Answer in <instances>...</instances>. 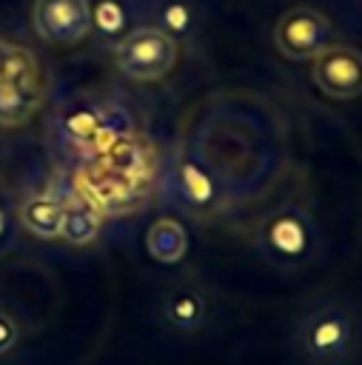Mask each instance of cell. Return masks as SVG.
<instances>
[{"mask_svg":"<svg viewBox=\"0 0 362 365\" xmlns=\"http://www.w3.org/2000/svg\"><path fill=\"white\" fill-rule=\"evenodd\" d=\"M177 40L157 26H140L125 31L114 46L117 68L137 83H154L171 74L177 66Z\"/></svg>","mask_w":362,"mask_h":365,"instance_id":"1","label":"cell"},{"mask_svg":"<svg viewBox=\"0 0 362 365\" xmlns=\"http://www.w3.org/2000/svg\"><path fill=\"white\" fill-rule=\"evenodd\" d=\"M43 106L40 63L29 48H17V57L6 77H0V125L17 128L29 123Z\"/></svg>","mask_w":362,"mask_h":365,"instance_id":"2","label":"cell"},{"mask_svg":"<svg viewBox=\"0 0 362 365\" xmlns=\"http://www.w3.org/2000/svg\"><path fill=\"white\" fill-rule=\"evenodd\" d=\"M274 46L288 60H314L319 51L333 46V26L322 11L294 6L274 26Z\"/></svg>","mask_w":362,"mask_h":365,"instance_id":"3","label":"cell"},{"mask_svg":"<svg viewBox=\"0 0 362 365\" xmlns=\"http://www.w3.org/2000/svg\"><path fill=\"white\" fill-rule=\"evenodd\" d=\"M63 131L83 151L105 154L114 143L128 137V114L117 106H108V103H103V106H86L83 103V106L66 111Z\"/></svg>","mask_w":362,"mask_h":365,"instance_id":"4","label":"cell"},{"mask_svg":"<svg viewBox=\"0 0 362 365\" xmlns=\"http://www.w3.org/2000/svg\"><path fill=\"white\" fill-rule=\"evenodd\" d=\"M34 34L48 46H77L91 34L88 0H34L31 6Z\"/></svg>","mask_w":362,"mask_h":365,"instance_id":"5","label":"cell"},{"mask_svg":"<svg viewBox=\"0 0 362 365\" xmlns=\"http://www.w3.org/2000/svg\"><path fill=\"white\" fill-rule=\"evenodd\" d=\"M314 86L331 100H353L362 94V51L353 46H328L314 57Z\"/></svg>","mask_w":362,"mask_h":365,"instance_id":"6","label":"cell"},{"mask_svg":"<svg viewBox=\"0 0 362 365\" xmlns=\"http://www.w3.org/2000/svg\"><path fill=\"white\" fill-rule=\"evenodd\" d=\"M351 322L339 308H319L305 317L299 328L302 351L314 359H339L351 345Z\"/></svg>","mask_w":362,"mask_h":365,"instance_id":"7","label":"cell"},{"mask_svg":"<svg viewBox=\"0 0 362 365\" xmlns=\"http://www.w3.org/2000/svg\"><path fill=\"white\" fill-rule=\"evenodd\" d=\"M262 248L271 259L276 262H294V259H302L311 248V228H308V220L294 211V208H285V211H276L274 217H268L262 222Z\"/></svg>","mask_w":362,"mask_h":365,"instance_id":"8","label":"cell"},{"mask_svg":"<svg viewBox=\"0 0 362 365\" xmlns=\"http://www.w3.org/2000/svg\"><path fill=\"white\" fill-rule=\"evenodd\" d=\"M20 225L40 237V240H54L60 237L63 228V200L51 197V194H37L29 197L20 208Z\"/></svg>","mask_w":362,"mask_h":365,"instance_id":"9","label":"cell"},{"mask_svg":"<svg viewBox=\"0 0 362 365\" xmlns=\"http://www.w3.org/2000/svg\"><path fill=\"white\" fill-rule=\"evenodd\" d=\"M100 211L88 200H63V228L60 237L71 245H88L100 237Z\"/></svg>","mask_w":362,"mask_h":365,"instance_id":"10","label":"cell"},{"mask_svg":"<svg viewBox=\"0 0 362 365\" xmlns=\"http://www.w3.org/2000/svg\"><path fill=\"white\" fill-rule=\"evenodd\" d=\"M145 248H148V254H151L157 262L171 265V262H180V259L185 257V251H188V234H185V228H182L177 220L162 217V220H157V222L148 228V234H145Z\"/></svg>","mask_w":362,"mask_h":365,"instance_id":"11","label":"cell"},{"mask_svg":"<svg viewBox=\"0 0 362 365\" xmlns=\"http://www.w3.org/2000/svg\"><path fill=\"white\" fill-rule=\"evenodd\" d=\"M177 185H180L182 197L191 205H197V208H208L217 200V182H214V177L200 163H194V160H182L180 163V168H177Z\"/></svg>","mask_w":362,"mask_h":365,"instance_id":"12","label":"cell"},{"mask_svg":"<svg viewBox=\"0 0 362 365\" xmlns=\"http://www.w3.org/2000/svg\"><path fill=\"white\" fill-rule=\"evenodd\" d=\"M165 319L180 331H194L205 319V299L194 288H177L165 299Z\"/></svg>","mask_w":362,"mask_h":365,"instance_id":"13","label":"cell"},{"mask_svg":"<svg viewBox=\"0 0 362 365\" xmlns=\"http://www.w3.org/2000/svg\"><path fill=\"white\" fill-rule=\"evenodd\" d=\"M91 23L103 34H120L123 26H125V14H123L117 0H103L97 9H91Z\"/></svg>","mask_w":362,"mask_h":365,"instance_id":"14","label":"cell"},{"mask_svg":"<svg viewBox=\"0 0 362 365\" xmlns=\"http://www.w3.org/2000/svg\"><path fill=\"white\" fill-rule=\"evenodd\" d=\"M14 345H17V322L6 311H0V356L9 354Z\"/></svg>","mask_w":362,"mask_h":365,"instance_id":"15","label":"cell"},{"mask_svg":"<svg viewBox=\"0 0 362 365\" xmlns=\"http://www.w3.org/2000/svg\"><path fill=\"white\" fill-rule=\"evenodd\" d=\"M165 20H168V34L174 37L177 31H182L185 26H188V11L182 9V6H168V14H165Z\"/></svg>","mask_w":362,"mask_h":365,"instance_id":"16","label":"cell"},{"mask_svg":"<svg viewBox=\"0 0 362 365\" xmlns=\"http://www.w3.org/2000/svg\"><path fill=\"white\" fill-rule=\"evenodd\" d=\"M17 48H20V46H14V43H9V40H0V77H6V71L11 68V63H14V57H17Z\"/></svg>","mask_w":362,"mask_h":365,"instance_id":"17","label":"cell"},{"mask_svg":"<svg viewBox=\"0 0 362 365\" xmlns=\"http://www.w3.org/2000/svg\"><path fill=\"white\" fill-rule=\"evenodd\" d=\"M6 237H9V222H6V211L0 208V242H6Z\"/></svg>","mask_w":362,"mask_h":365,"instance_id":"18","label":"cell"}]
</instances>
